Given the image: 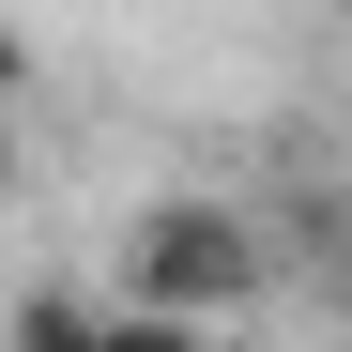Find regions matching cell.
Here are the masks:
<instances>
[{"instance_id": "6da1fadb", "label": "cell", "mask_w": 352, "mask_h": 352, "mask_svg": "<svg viewBox=\"0 0 352 352\" xmlns=\"http://www.w3.org/2000/svg\"><path fill=\"white\" fill-rule=\"evenodd\" d=\"M261 276H276V245L230 199H153L123 230V322H245Z\"/></svg>"}, {"instance_id": "7a4b0ae2", "label": "cell", "mask_w": 352, "mask_h": 352, "mask_svg": "<svg viewBox=\"0 0 352 352\" xmlns=\"http://www.w3.org/2000/svg\"><path fill=\"white\" fill-rule=\"evenodd\" d=\"M0 337L16 352H92V337H138V322L107 307V291H77V276H31L16 307H0Z\"/></svg>"}, {"instance_id": "3957f363", "label": "cell", "mask_w": 352, "mask_h": 352, "mask_svg": "<svg viewBox=\"0 0 352 352\" xmlns=\"http://www.w3.org/2000/svg\"><path fill=\"white\" fill-rule=\"evenodd\" d=\"M31 92V31H0V107H16Z\"/></svg>"}, {"instance_id": "277c9868", "label": "cell", "mask_w": 352, "mask_h": 352, "mask_svg": "<svg viewBox=\"0 0 352 352\" xmlns=\"http://www.w3.org/2000/svg\"><path fill=\"white\" fill-rule=\"evenodd\" d=\"M0 199H16V107H0Z\"/></svg>"}]
</instances>
